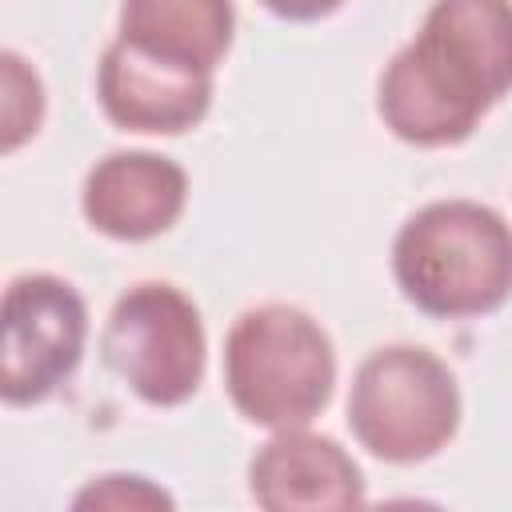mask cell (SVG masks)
<instances>
[{
	"label": "cell",
	"instance_id": "obj_10",
	"mask_svg": "<svg viewBox=\"0 0 512 512\" xmlns=\"http://www.w3.org/2000/svg\"><path fill=\"white\" fill-rule=\"evenodd\" d=\"M236 32L232 0H124L120 40L172 64L216 72Z\"/></svg>",
	"mask_w": 512,
	"mask_h": 512
},
{
	"label": "cell",
	"instance_id": "obj_12",
	"mask_svg": "<svg viewBox=\"0 0 512 512\" xmlns=\"http://www.w3.org/2000/svg\"><path fill=\"white\" fill-rule=\"evenodd\" d=\"M72 508H172V496L152 484L148 476H132V472H108L88 480L76 496Z\"/></svg>",
	"mask_w": 512,
	"mask_h": 512
},
{
	"label": "cell",
	"instance_id": "obj_13",
	"mask_svg": "<svg viewBox=\"0 0 512 512\" xmlns=\"http://www.w3.org/2000/svg\"><path fill=\"white\" fill-rule=\"evenodd\" d=\"M272 16L280 20H292V24H312V20H324L332 16L344 0H260Z\"/></svg>",
	"mask_w": 512,
	"mask_h": 512
},
{
	"label": "cell",
	"instance_id": "obj_2",
	"mask_svg": "<svg viewBox=\"0 0 512 512\" xmlns=\"http://www.w3.org/2000/svg\"><path fill=\"white\" fill-rule=\"evenodd\" d=\"M392 276L424 316H488L512 296V224L476 200H432L400 224Z\"/></svg>",
	"mask_w": 512,
	"mask_h": 512
},
{
	"label": "cell",
	"instance_id": "obj_1",
	"mask_svg": "<svg viewBox=\"0 0 512 512\" xmlns=\"http://www.w3.org/2000/svg\"><path fill=\"white\" fill-rule=\"evenodd\" d=\"M512 92V0H432L420 32L384 64L376 112L416 148L468 140Z\"/></svg>",
	"mask_w": 512,
	"mask_h": 512
},
{
	"label": "cell",
	"instance_id": "obj_6",
	"mask_svg": "<svg viewBox=\"0 0 512 512\" xmlns=\"http://www.w3.org/2000/svg\"><path fill=\"white\" fill-rule=\"evenodd\" d=\"M0 328V396L12 408H28L48 400L80 368L88 308L68 280L24 272L4 288Z\"/></svg>",
	"mask_w": 512,
	"mask_h": 512
},
{
	"label": "cell",
	"instance_id": "obj_3",
	"mask_svg": "<svg viewBox=\"0 0 512 512\" xmlns=\"http://www.w3.org/2000/svg\"><path fill=\"white\" fill-rule=\"evenodd\" d=\"M224 388L256 428H308L336 388L332 340L304 308L256 304L224 336Z\"/></svg>",
	"mask_w": 512,
	"mask_h": 512
},
{
	"label": "cell",
	"instance_id": "obj_7",
	"mask_svg": "<svg viewBox=\"0 0 512 512\" xmlns=\"http://www.w3.org/2000/svg\"><path fill=\"white\" fill-rule=\"evenodd\" d=\"M96 96L104 116L124 132L180 136L208 116L212 72L160 60L116 36L100 56Z\"/></svg>",
	"mask_w": 512,
	"mask_h": 512
},
{
	"label": "cell",
	"instance_id": "obj_5",
	"mask_svg": "<svg viewBox=\"0 0 512 512\" xmlns=\"http://www.w3.org/2000/svg\"><path fill=\"white\" fill-rule=\"evenodd\" d=\"M104 364L152 408H176L196 396L208 364L200 308L164 280L132 284L100 332Z\"/></svg>",
	"mask_w": 512,
	"mask_h": 512
},
{
	"label": "cell",
	"instance_id": "obj_8",
	"mask_svg": "<svg viewBox=\"0 0 512 512\" xmlns=\"http://www.w3.org/2000/svg\"><path fill=\"white\" fill-rule=\"evenodd\" d=\"M188 204V172L160 152H108L80 188L84 220L108 240H152L168 232Z\"/></svg>",
	"mask_w": 512,
	"mask_h": 512
},
{
	"label": "cell",
	"instance_id": "obj_9",
	"mask_svg": "<svg viewBox=\"0 0 512 512\" xmlns=\"http://www.w3.org/2000/svg\"><path fill=\"white\" fill-rule=\"evenodd\" d=\"M248 492L268 512L360 508L364 472L332 436L284 428L256 448L248 464Z\"/></svg>",
	"mask_w": 512,
	"mask_h": 512
},
{
	"label": "cell",
	"instance_id": "obj_4",
	"mask_svg": "<svg viewBox=\"0 0 512 512\" xmlns=\"http://www.w3.org/2000/svg\"><path fill=\"white\" fill-rule=\"evenodd\" d=\"M460 428L452 368L420 344H384L360 360L348 388V432L384 464H424Z\"/></svg>",
	"mask_w": 512,
	"mask_h": 512
},
{
	"label": "cell",
	"instance_id": "obj_11",
	"mask_svg": "<svg viewBox=\"0 0 512 512\" xmlns=\"http://www.w3.org/2000/svg\"><path fill=\"white\" fill-rule=\"evenodd\" d=\"M0 148L4 152H16L24 140H32L40 132V120H44V84L36 76V68L4 48L0 52Z\"/></svg>",
	"mask_w": 512,
	"mask_h": 512
}]
</instances>
